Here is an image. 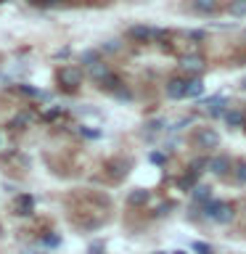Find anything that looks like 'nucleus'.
I'll return each instance as SVG.
<instances>
[{"label": "nucleus", "mask_w": 246, "mask_h": 254, "mask_svg": "<svg viewBox=\"0 0 246 254\" xmlns=\"http://www.w3.org/2000/svg\"><path fill=\"white\" fill-rule=\"evenodd\" d=\"M204 214H206L212 222H220V225H228V222H233V217H236L233 206H230V204H222V201L204 204Z\"/></svg>", "instance_id": "f257e3e1"}, {"label": "nucleus", "mask_w": 246, "mask_h": 254, "mask_svg": "<svg viewBox=\"0 0 246 254\" xmlns=\"http://www.w3.org/2000/svg\"><path fill=\"white\" fill-rule=\"evenodd\" d=\"M130 37L135 43H151V40H156V37H164V32L154 29V27H146V24H135V27H130Z\"/></svg>", "instance_id": "f03ea898"}, {"label": "nucleus", "mask_w": 246, "mask_h": 254, "mask_svg": "<svg viewBox=\"0 0 246 254\" xmlns=\"http://www.w3.org/2000/svg\"><path fill=\"white\" fill-rule=\"evenodd\" d=\"M196 143H198V148H217L220 146V132H214L212 127H204V130H198Z\"/></svg>", "instance_id": "7ed1b4c3"}, {"label": "nucleus", "mask_w": 246, "mask_h": 254, "mask_svg": "<svg viewBox=\"0 0 246 254\" xmlns=\"http://www.w3.org/2000/svg\"><path fill=\"white\" fill-rule=\"evenodd\" d=\"M167 95H170L172 101L185 98V95H188V79H183V77L170 79V82H167Z\"/></svg>", "instance_id": "20e7f679"}, {"label": "nucleus", "mask_w": 246, "mask_h": 254, "mask_svg": "<svg viewBox=\"0 0 246 254\" xmlns=\"http://www.w3.org/2000/svg\"><path fill=\"white\" fill-rule=\"evenodd\" d=\"M59 79H61V85L74 87V85H79V79H82V71H79L77 66H66V69L59 71Z\"/></svg>", "instance_id": "39448f33"}, {"label": "nucleus", "mask_w": 246, "mask_h": 254, "mask_svg": "<svg viewBox=\"0 0 246 254\" xmlns=\"http://www.w3.org/2000/svg\"><path fill=\"white\" fill-rule=\"evenodd\" d=\"M32 206H35V196H29V193L16 196V201H13L16 214H29V212H32Z\"/></svg>", "instance_id": "423d86ee"}, {"label": "nucleus", "mask_w": 246, "mask_h": 254, "mask_svg": "<svg viewBox=\"0 0 246 254\" xmlns=\"http://www.w3.org/2000/svg\"><path fill=\"white\" fill-rule=\"evenodd\" d=\"M209 170L217 175V178H225L228 170H230V159L228 156H217V159H212L209 162Z\"/></svg>", "instance_id": "0eeeda50"}, {"label": "nucleus", "mask_w": 246, "mask_h": 254, "mask_svg": "<svg viewBox=\"0 0 246 254\" xmlns=\"http://www.w3.org/2000/svg\"><path fill=\"white\" fill-rule=\"evenodd\" d=\"M87 69H90V77L95 79V82H106V79L111 77V71H109V66H106V64H93V66H87Z\"/></svg>", "instance_id": "6e6552de"}, {"label": "nucleus", "mask_w": 246, "mask_h": 254, "mask_svg": "<svg viewBox=\"0 0 246 254\" xmlns=\"http://www.w3.org/2000/svg\"><path fill=\"white\" fill-rule=\"evenodd\" d=\"M225 103H228V98H225V95H214V98L209 101V114H212V117H220V114H225Z\"/></svg>", "instance_id": "1a4fd4ad"}, {"label": "nucleus", "mask_w": 246, "mask_h": 254, "mask_svg": "<svg viewBox=\"0 0 246 254\" xmlns=\"http://www.w3.org/2000/svg\"><path fill=\"white\" fill-rule=\"evenodd\" d=\"M193 8L198 13H214L217 11V0H193Z\"/></svg>", "instance_id": "9d476101"}, {"label": "nucleus", "mask_w": 246, "mask_h": 254, "mask_svg": "<svg viewBox=\"0 0 246 254\" xmlns=\"http://www.w3.org/2000/svg\"><path fill=\"white\" fill-rule=\"evenodd\" d=\"M201 66H204L201 56H185V59H183V69H190V71H201Z\"/></svg>", "instance_id": "9b49d317"}, {"label": "nucleus", "mask_w": 246, "mask_h": 254, "mask_svg": "<svg viewBox=\"0 0 246 254\" xmlns=\"http://www.w3.org/2000/svg\"><path fill=\"white\" fill-rule=\"evenodd\" d=\"M127 201H130L132 206H140V204H146V201H148V190H143V188L132 190V193L127 196Z\"/></svg>", "instance_id": "f8f14e48"}, {"label": "nucleus", "mask_w": 246, "mask_h": 254, "mask_svg": "<svg viewBox=\"0 0 246 254\" xmlns=\"http://www.w3.org/2000/svg\"><path fill=\"white\" fill-rule=\"evenodd\" d=\"M209 188H206V186H196L193 188V201L196 204H209Z\"/></svg>", "instance_id": "ddd939ff"}, {"label": "nucleus", "mask_w": 246, "mask_h": 254, "mask_svg": "<svg viewBox=\"0 0 246 254\" xmlns=\"http://www.w3.org/2000/svg\"><path fill=\"white\" fill-rule=\"evenodd\" d=\"M204 93V82L201 79H188V98H198V95Z\"/></svg>", "instance_id": "4468645a"}, {"label": "nucleus", "mask_w": 246, "mask_h": 254, "mask_svg": "<svg viewBox=\"0 0 246 254\" xmlns=\"http://www.w3.org/2000/svg\"><path fill=\"white\" fill-rule=\"evenodd\" d=\"M225 122H228V127H238V125H244V114L241 111H228Z\"/></svg>", "instance_id": "2eb2a0df"}, {"label": "nucleus", "mask_w": 246, "mask_h": 254, "mask_svg": "<svg viewBox=\"0 0 246 254\" xmlns=\"http://www.w3.org/2000/svg\"><path fill=\"white\" fill-rule=\"evenodd\" d=\"M230 16H246V0H233L230 3Z\"/></svg>", "instance_id": "dca6fc26"}, {"label": "nucleus", "mask_w": 246, "mask_h": 254, "mask_svg": "<svg viewBox=\"0 0 246 254\" xmlns=\"http://www.w3.org/2000/svg\"><path fill=\"white\" fill-rule=\"evenodd\" d=\"M82 64H85V66L98 64V53H95V51H85V53H82Z\"/></svg>", "instance_id": "f3484780"}, {"label": "nucleus", "mask_w": 246, "mask_h": 254, "mask_svg": "<svg viewBox=\"0 0 246 254\" xmlns=\"http://www.w3.org/2000/svg\"><path fill=\"white\" fill-rule=\"evenodd\" d=\"M103 51H106V53H117V51H122V43H119V40H109V43L103 45Z\"/></svg>", "instance_id": "a211bd4d"}, {"label": "nucleus", "mask_w": 246, "mask_h": 254, "mask_svg": "<svg viewBox=\"0 0 246 254\" xmlns=\"http://www.w3.org/2000/svg\"><path fill=\"white\" fill-rule=\"evenodd\" d=\"M236 180L238 183H246V162H241L236 167Z\"/></svg>", "instance_id": "6ab92c4d"}, {"label": "nucleus", "mask_w": 246, "mask_h": 254, "mask_svg": "<svg viewBox=\"0 0 246 254\" xmlns=\"http://www.w3.org/2000/svg\"><path fill=\"white\" fill-rule=\"evenodd\" d=\"M193 252H196V254H212V246H209V244H198V241H196V244H193Z\"/></svg>", "instance_id": "aec40b11"}, {"label": "nucleus", "mask_w": 246, "mask_h": 254, "mask_svg": "<svg viewBox=\"0 0 246 254\" xmlns=\"http://www.w3.org/2000/svg\"><path fill=\"white\" fill-rule=\"evenodd\" d=\"M148 159H151L154 164H164V154H159V151H154V154H151Z\"/></svg>", "instance_id": "412c9836"}, {"label": "nucleus", "mask_w": 246, "mask_h": 254, "mask_svg": "<svg viewBox=\"0 0 246 254\" xmlns=\"http://www.w3.org/2000/svg\"><path fill=\"white\" fill-rule=\"evenodd\" d=\"M43 241H45V246H59V236H45Z\"/></svg>", "instance_id": "4be33fe9"}, {"label": "nucleus", "mask_w": 246, "mask_h": 254, "mask_svg": "<svg viewBox=\"0 0 246 254\" xmlns=\"http://www.w3.org/2000/svg\"><path fill=\"white\" fill-rule=\"evenodd\" d=\"M188 37L190 40H204V32L201 29H193V32H188Z\"/></svg>", "instance_id": "5701e85b"}, {"label": "nucleus", "mask_w": 246, "mask_h": 254, "mask_svg": "<svg viewBox=\"0 0 246 254\" xmlns=\"http://www.w3.org/2000/svg\"><path fill=\"white\" fill-rule=\"evenodd\" d=\"M117 98L119 101H130V90H117Z\"/></svg>", "instance_id": "b1692460"}, {"label": "nucleus", "mask_w": 246, "mask_h": 254, "mask_svg": "<svg viewBox=\"0 0 246 254\" xmlns=\"http://www.w3.org/2000/svg\"><path fill=\"white\" fill-rule=\"evenodd\" d=\"M29 3H35V5H53V3H59V0H29Z\"/></svg>", "instance_id": "393cba45"}, {"label": "nucleus", "mask_w": 246, "mask_h": 254, "mask_svg": "<svg viewBox=\"0 0 246 254\" xmlns=\"http://www.w3.org/2000/svg\"><path fill=\"white\" fill-rule=\"evenodd\" d=\"M175 254H185V252H175Z\"/></svg>", "instance_id": "a878e982"}, {"label": "nucleus", "mask_w": 246, "mask_h": 254, "mask_svg": "<svg viewBox=\"0 0 246 254\" xmlns=\"http://www.w3.org/2000/svg\"><path fill=\"white\" fill-rule=\"evenodd\" d=\"M244 40H246V32H244Z\"/></svg>", "instance_id": "bb28decb"}, {"label": "nucleus", "mask_w": 246, "mask_h": 254, "mask_svg": "<svg viewBox=\"0 0 246 254\" xmlns=\"http://www.w3.org/2000/svg\"><path fill=\"white\" fill-rule=\"evenodd\" d=\"M156 254H164V252H156Z\"/></svg>", "instance_id": "cd10ccee"}, {"label": "nucleus", "mask_w": 246, "mask_h": 254, "mask_svg": "<svg viewBox=\"0 0 246 254\" xmlns=\"http://www.w3.org/2000/svg\"><path fill=\"white\" fill-rule=\"evenodd\" d=\"M0 143H3V138H0Z\"/></svg>", "instance_id": "c85d7f7f"}]
</instances>
